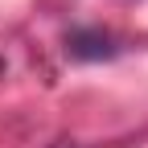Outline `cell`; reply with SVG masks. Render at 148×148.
<instances>
[]
</instances>
